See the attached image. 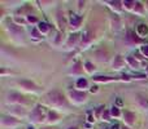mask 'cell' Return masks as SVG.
<instances>
[{"label":"cell","mask_w":148,"mask_h":129,"mask_svg":"<svg viewBox=\"0 0 148 129\" xmlns=\"http://www.w3.org/2000/svg\"><path fill=\"white\" fill-rule=\"evenodd\" d=\"M123 120H125V123H127L129 125L134 124V123H135V114H133V112H130V111H125V114H123Z\"/></svg>","instance_id":"obj_5"},{"label":"cell","mask_w":148,"mask_h":129,"mask_svg":"<svg viewBox=\"0 0 148 129\" xmlns=\"http://www.w3.org/2000/svg\"><path fill=\"white\" fill-rule=\"evenodd\" d=\"M39 31H40L42 34H46L49 31V25L46 22H40L39 23Z\"/></svg>","instance_id":"obj_14"},{"label":"cell","mask_w":148,"mask_h":129,"mask_svg":"<svg viewBox=\"0 0 148 129\" xmlns=\"http://www.w3.org/2000/svg\"><path fill=\"white\" fill-rule=\"evenodd\" d=\"M30 119H31V122H34V123L42 122V120L44 119V109H43V107H42V106H36L35 109H34V111L31 112Z\"/></svg>","instance_id":"obj_2"},{"label":"cell","mask_w":148,"mask_h":129,"mask_svg":"<svg viewBox=\"0 0 148 129\" xmlns=\"http://www.w3.org/2000/svg\"><path fill=\"white\" fill-rule=\"evenodd\" d=\"M48 118H49V122H56L59 116H57V114L55 111H49L48 112Z\"/></svg>","instance_id":"obj_18"},{"label":"cell","mask_w":148,"mask_h":129,"mask_svg":"<svg viewBox=\"0 0 148 129\" xmlns=\"http://www.w3.org/2000/svg\"><path fill=\"white\" fill-rule=\"evenodd\" d=\"M25 99L20 93H9L7 96V102H10V103H21Z\"/></svg>","instance_id":"obj_4"},{"label":"cell","mask_w":148,"mask_h":129,"mask_svg":"<svg viewBox=\"0 0 148 129\" xmlns=\"http://www.w3.org/2000/svg\"><path fill=\"white\" fill-rule=\"evenodd\" d=\"M142 9H143V5H142L140 3H135L134 10H135V12H139V13H140V12H142Z\"/></svg>","instance_id":"obj_21"},{"label":"cell","mask_w":148,"mask_h":129,"mask_svg":"<svg viewBox=\"0 0 148 129\" xmlns=\"http://www.w3.org/2000/svg\"><path fill=\"white\" fill-rule=\"evenodd\" d=\"M70 98L73 99L75 103H81V102H84L87 98V94L83 93V92H77V91H73L70 92Z\"/></svg>","instance_id":"obj_3"},{"label":"cell","mask_w":148,"mask_h":129,"mask_svg":"<svg viewBox=\"0 0 148 129\" xmlns=\"http://www.w3.org/2000/svg\"><path fill=\"white\" fill-rule=\"evenodd\" d=\"M94 80H96V81H109V80H113V78H104V76H94Z\"/></svg>","instance_id":"obj_19"},{"label":"cell","mask_w":148,"mask_h":129,"mask_svg":"<svg viewBox=\"0 0 148 129\" xmlns=\"http://www.w3.org/2000/svg\"><path fill=\"white\" fill-rule=\"evenodd\" d=\"M29 21H30V22H36V18L35 17H31V16H30V17H29Z\"/></svg>","instance_id":"obj_28"},{"label":"cell","mask_w":148,"mask_h":129,"mask_svg":"<svg viewBox=\"0 0 148 129\" xmlns=\"http://www.w3.org/2000/svg\"><path fill=\"white\" fill-rule=\"evenodd\" d=\"M18 84H20V85H22L23 88L27 89V91H35V89H36L35 84L31 83V81H29V80H21V81H18Z\"/></svg>","instance_id":"obj_8"},{"label":"cell","mask_w":148,"mask_h":129,"mask_svg":"<svg viewBox=\"0 0 148 129\" xmlns=\"http://www.w3.org/2000/svg\"><path fill=\"white\" fill-rule=\"evenodd\" d=\"M27 129H34L33 127H27Z\"/></svg>","instance_id":"obj_31"},{"label":"cell","mask_w":148,"mask_h":129,"mask_svg":"<svg viewBox=\"0 0 148 129\" xmlns=\"http://www.w3.org/2000/svg\"><path fill=\"white\" fill-rule=\"evenodd\" d=\"M103 119L109 120V112H108V111H104V114H103Z\"/></svg>","instance_id":"obj_25"},{"label":"cell","mask_w":148,"mask_h":129,"mask_svg":"<svg viewBox=\"0 0 148 129\" xmlns=\"http://www.w3.org/2000/svg\"><path fill=\"white\" fill-rule=\"evenodd\" d=\"M125 66V61H123V58L121 56H117L114 58V61H113V67L114 68H121Z\"/></svg>","instance_id":"obj_10"},{"label":"cell","mask_w":148,"mask_h":129,"mask_svg":"<svg viewBox=\"0 0 148 129\" xmlns=\"http://www.w3.org/2000/svg\"><path fill=\"white\" fill-rule=\"evenodd\" d=\"M81 21H82L81 16H77V14H74V13L70 16V25H72V27L77 28L79 25H81Z\"/></svg>","instance_id":"obj_7"},{"label":"cell","mask_w":148,"mask_h":129,"mask_svg":"<svg viewBox=\"0 0 148 129\" xmlns=\"http://www.w3.org/2000/svg\"><path fill=\"white\" fill-rule=\"evenodd\" d=\"M8 28H9V31H12L13 34H21V35H22V28L21 27H18L17 25H14V23H9V25H8Z\"/></svg>","instance_id":"obj_12"},{"label":"cell","mask_w":148,"mask_h":129,"mask_svg":"<svg viewBox=\"0 0 148 129\" xmlns=\"http://www.w3.org/2000/svg\"><path fill=\"white\" fill-rule=\"evenodd\" d=\"M46 99L49 105H52L55 107H68V102L65 99V97L57 91L49 92L46 96Z\"/></svg>","instance_id":"obj_1"},{"label":"cell","mask_w":148,"mask_h":129,"mask_svg":"<svg viewBox=\"0 0 148 129\" xmlns=\"http://www.w3.org/2000/svg\"><path fill=\"white\" fill-rule=\"evenodd\" d=\"M1 123H3V125H16V124H17V120H16V119H13V118L3 116Z\"/></svg>","instance_id":"obj_11"},{"label":"cell","mask_w":148,"mask_h":129,"mask_svg":"<svg viewBox=\"0 0 148 129\" xmlns=\"http://www.w3.org/2000/svg\"><path fill=\"white\" fill-rule=\"evenodd\" d=\"M77 40H78V34H72V35L69 36V40H68L66 45L68 47H72V45H75Z\"/></svg>","instance_id":"obj_13"},{"label":"cell","mask_w":148,"mask_h":129,"mask_svg":"<svg viewBox=\"0 0 148 129\" xmlns=\"http://www.w3.org/2000/svg\"><path fill=\"white\" fill-rule=\"evenodd\" d=\"M127 38L130 39L131 41H139L138 39H136V36L134 35V32H133V31H130V32H129V36H127Z\"/></svg>","instance_id":"obj_22"},{"label":"cell","mask_w":148,"mask_h":129,"mask_svg":"<svg viewBox=\"0 0 148 129\" xmlns=\"http://www.w3.org/2000/svg\"><path fill=\"white\" fill-rule=\"evenodd\" d=\"M77 86H78V88H86L87 86V80L86 79H79L78 81H77Z\"/></svg>","instance_id":"obj_16"},{"label":"cell","mask_w":148,"mask_h":129,"mask_svg":"<svg viewBox=\"0 0 148 129\" xmlns=\"http://www.w3.org/2000/svg\"><path fill=\"white\" fill-rule=\"evenodd\" d=\"M92 41V34L88 30H86L83 34H82V45H87Z\"/></svg>","instance_id":"obj_6"},{"label":"cell","mask_w":148,"mask_h":129,"mask_svg":"<svg viewBox=\"0 0 148 129\" xmlns=\"http://www.w3.org/2000/svg\"><path fill=\"white\" fill-rule=\"evenodd\" d=\"M88 122H94V119H92L91 114H88Z\"/></svg>","instance_id":"obj_30"},{"label":"cell","mask_w":148,"mask_h":129,"mask_svg":"<svg viewBox=\"0 0 148 129\" xmlns=\"http://www.w3.org/2000/svg\"><path fill=\"white\" fill-rule=\"evenodd\" d=\"M142 52H143V54H146V56L148 57V45L143 47V48H142Z\"/></svg>","instance_id":"obj_26"},{"label":"cell","mask_w":148,"mask_h":129,"mask_svg":"<svg viewBox=\"0 0 148 129\" xmlns=\"http://www.w3.org/2000/svg\"><path fill=\"white\" fill-rule=\"evenodd\" d=\"M33 36H34V38H35V39H38V38H39L38 30H35V28H34V30H33Z\"/></svg>","instance_id":"obj_27"},{"label":"cell","mask_w":148,"mask_h":129,"mask_svg":"<svg viewBox=\"0 0 148 129\" xmlns=\"http://www.w3.org/2000/svg\"><path fill=\"white\" fill-rule=\"evenodd\" d=\"M110 115H112V116H120V110L116 106H113L112 109H110Z\"/></svg>","instance_id":"obj_20"},{"label":"cell","mask_w":148,"mask_h":129,"mask_svg":"<svg viewBox=\"0 0 148 129\" xmlns=\"http://www.w3.org/2000/svg\"><path fill=\"white\" fill-rule=\"evenodd\" d=\"M92 68H94V67H92V65L90 63V62H87V63H86V70L88 71V72H91V71H92Z\"/></svg>","instance_id":"obj_24"},{"label":"cell","mask_w":148,"mask_h":129,"mask_svg":"<svg viewBox=\"0 0 148 129\" xmlns=\"http://www.w3.org/2000/svg\"><path fill=\"white\" fill-rule=\"evenodd\" d=\"M136 34H138L139 36H146L148 34V27L147 25H144V23H140V25H138V27H136Z\"/></svg>","instance_id":"obj_9"},{"label":"cell","mask_w":148,"mask_h":129,"mask_svg":"<svg viewBox=\"0 0 148 129\" xmlns=\"http://www.w3.org/2000/svg\"><path fill=\"white\" fill-rule=\"evenodd\" d=\"M91 92H92V93H94V92H97V86H92Z\"/></svg>","instance_id":"obj_29"},{"label":"cell","mask_w":148,"mask_h":129,"mask_svg":"<svg viewBox=\"0 0 148 129\" xmlns=\"http://www.w3.org/2000/svg\"><path fill=\"white\" fill-rule=\"evenodd\" d=\"M123 5H125L127 9H130L133 5H135V3H134V1H125V3H123Z\"/></svg>","instance_id":"obj_23"},{"label":"cell","mask_w":148,"mask_h":129,"mask_svg":"<svg viewBox=\"0 0 148 129\" xmlns=\"http://www.w3.org/2000/svg\"><path fill=\"white\" fill-rule=\"evenodd\" d=\"M69 129H77V128H69Z\"/></svg>","instance_id":"obj_32"},{"label":"cell","mask_w":148,"mask_h":129,"mask_svg":"<svg viewBox=\"0 0 148 129\" xmlns=\"http://www.w3.org/2000/svg\"><path fill=\"white\" fill-rule=\"evenodd\" d=\"M126 59H127V62H129V63H130L131 66H133L134 68H138V67H139L138 61H135V59H134L133 57H127V58H126Z\"/></svg>","instance_id":"obj_17"},{"label":"cell","mask_w":148,"mask_h":129,"mask_svg":"<svg viewBox=\"0 0 148 129\" xmlns=\"http://www.w3.org/2000/svg\"><path fill=\"white\" fill-rule=\"evenodd\" d=\"M82 72V67H81V63H75L73 66V68L70 70V74H81Z\"/></svg>","instance_id":"obj_15"}]
</instances>
